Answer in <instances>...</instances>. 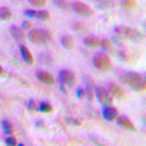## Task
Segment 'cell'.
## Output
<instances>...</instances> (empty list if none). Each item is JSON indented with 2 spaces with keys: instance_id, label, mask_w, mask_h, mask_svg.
I'll return each instance as SVG.
<instances>
[{
  "instance_id": "obj_1",
  "label": "cell",
  "mask_w": 146,
  "mask_h": 146,
  "mask_svg": "<svg viewBox=\"0 0 146 146\" xmlns=\"http://www.w3.org/2000/svg\"><path fill=\"white\" fill-rule=\"evenodd\" d=\"M120 80L129 85L131 89H135L137 92H143L146 89V82H145V76L140 73H135V72H124L120 73Z\"/></svg>"
},
{
  "instance_id": "obj_2",
  "label": "cell",
  "mask_w": 146,
  "mask_h": 146,
  "mask_svg": "<svg viewBox=\"0 0 146 146\" xmlns=\"http://www.w3.org/2000/svg\"><path fill=\"white\" fill-rule=\"evenodd\" d=\"M92 64H94V67H96L101 72H110L113 69L111 58H110L108 53H105V51L95 53L94 57H92Z\"/></svg>"
},
{
  "instance_id": "obj_3",
  "label": "cell",
  "mask_w": 146,
  "mask_h": 146,
  "mask_svg": "<svg viewBox=\"0 0 146 146\" xmlns=\"http://www.w3.org/2000/svg\"><path fill=\"white\" fill-rule=\"evenodd\" d=\"M27 38L32 42V44H44L47 41H50L51 40V34L50 31H47V29H42V28H35V29H31L27 35Z\"/></svg>"
},
{
  "instance_id": "obj_4",
  "label": "cell",
  "mask_w": 146,
  "mask_h": 146,
  "mask_svg": "<svg viewBox=\"0 0 146 146\" xmlns=\"http://www.w3.org/2000/svg\"><path fill=\"white\" fill-rule=\"evenodd\" d=\"M114 31L120 35V36H123V38L126 40H130V41H142V34L136 29H133V28H129V27H123V25H118L114 28Z\"/></svg>"
},
{
  "instance_id": "obj_5",
  "label": "cell",
  "mask_w": 146,
  "mask_h": 146,
  "mask_svg": "<svg viewBox=\"0 0 146 146\" xmlns=\"http://www.w3.org/2000/svg\"><path fill=\"white\" fill-rule=\"evenodd\" d=\"M58 83L67 85V86H73L76 82V75L72 69H62L58 72Z\"/></svg>"
},
{
  "instance_id": "obj_6",
  "label": "cell",
  "mask_w": 146,
  "mask_h": 146,
  "mask_svg": "<svg viewBox=\"0 0 146 146\" xmlns=\"http://www.w3.org/2000/svg\"><path fill=\"white\" fill-rule=\"evenodd\" d=\"M95 95H96V98H98V101L102 105H113V96H111V94L108 92L107 88L96 86L95 88Z\"/></svg>"
},
{
  "instance_id": "obj_7",
  "label": "cell",
  "mask_w": 146,
  "mask_h": 146,
  "mask_svg": "<svg viewBox=\"0 0 146 146\" xmlns=\"http://www.w3.org/2000/svg\"><path fill=\"white\" fill-rule=\"evenodd\" d=\"M72 9H73V12H75V13L82 15V16H91V15L94 13V10H92L88 5H85V3H82V2H73V3H72Z\"/></svg>"
},
{
  "instance_id": "obj_8",
  "label": "cell",
  "mask_w": 146,
  "mask_h": 146,
  "mask_svg": "<svg viewBox=\"0 0 146 146\" xmlns=\"http://www.w3.org/2000/svg\"><path fill=\"white\" fill-rule=\"evenodd\" d=\"M107 89H108L110 94H111V96H115V98H118V100H123L126 96V92L123 91V88H121L120 85L114 83V82H110Z\"/></svg>"
},
{
  "instance_id": "obj_9",
  "label": "cell",
  "mask_w": 146,
  "mask_h": 146,
  "mask_svg": "<svg viewBox=\"0 0 146 146\" xmlns=\"http://www.w3.org/2000/svg\"><path fill=\"white\" fill-rule=\"evenodd\" d=\"M35 76H36V79H38L40 82H42V83H45V85H53L54 83V78H53V75L50 72H47V70H36L35 72Z\"/></svg>"
},
{
  "instance_id": "obj_10",
  "label": "cell",
  "mask_w": 146,
  "mask_h": 146,
  "mask_svg": "<svg viewBox=\"0 0 146 146\" xmlns=\"http://www.w3.org/2000/svg\"><path fill=\"white\" fill-rule=\"evenodd\" d=\"M9 31H10V34H12V35H13V38L16 40V42H19V44H25V38H27V35H25V32H23V29H22L21 27L12 25V27L9 28Z\"/></svg>"
},
{
  "instance_id": "obj_11",
  "label": "cell",
  "mask_w": 146,
  "mask_h": 146,
  "mask_svg": "<svg viewBox=\"0 0 146 146\" xmlns=\"http://www.w3.org/2000/svg\"><path fill=\"white\" fill-rule=\"evenodd\" d=\"M117 115H118V111H117V108H114L113 105H104L102 107V117L107 121H114Z\"/></svg>"
},
{
  "instance_id": "obj_12",
  "label": "cell",
  "mask_w": 146,
  "mask_h": 146,
  "mask_svg": "<svg viewBox=\"0 0 146 146\" xmlns=\"http://www.w3.org/2000/svg\"><path fill=\"white\" fill-rule=\"evenodd\" d=\"M115 121H117V124L118 126H121V127H124V129H127V130H130V131H136L137 129H136V126L131 123V121L129 120V117H126V115H117L115 117Z\"/></svg>"
},
{
  "instance_id": "obj_13",
  "label": "cell",
  "mask_w": 146,
  "mask_h": 146,
  "mask_svg": "<svg viewBox=\"0 0 146 146\" xmlns=\"http://www.w3.org/2000/svg\"><path fill=\"white\" fill-rule=\"evenodd\" d=\"M19 53H21V57L23 58V62L27 64H34V57H32L31 51L28 50V47L25 44H19Z\"/></svg>"
},
{
  "instance_id": "obj_14",
  "label": "cell",
  "mask_w": 146,
  "mask_h": 146,
  "mask_svg": "<svg viewBox=\"0 0 146 146\" xmlns=\"http://www.w3.org/2000/svg\"><path fill=\"white\" fill-rule=\"evenodd\" d=\"M100 42H101V40L98 38V36H95V35H88V36H85V38H83V45L88 47V48L100 47Z\"/></svg>"
},
{
  "instance_id": "obj_15",
  "label": "cell",
  "mask_w": 146,
  "mask_h": 146,
  "mask_svg": "<svg viewBox=\"0 0 146 146\" xmlns=\"http://www.w3.org/2000/svg\"><path fill=\"white\" fill-rule=\"evenodd\" d=\"M60 42H62V47L66 48V50H70V48H73V38H72L70 35H67V34L62 35Z\"/></svg>"
},
{
  "instance_id": "obj_16",
  "label": "cell",
  "mask_w": 146,
  "mask_h": 146,
  "mask_svg": "<svg viewBox=\"0 0 146 146\" xmlns=\"http://www.w3.org/2000/svg\"><path fill=\"white\" fill-rule=\"evenodd\" d=\"M38 111L42 114H48V113H53V107L48 101H41L38 102Z\"/></svg>"
},
{
  "instance_id": "obj_17",
  "label": "cell",
  "mask_w": 146,
  "mask_h": 146,
  "mask_svg": "<svg viewBox=\"0 0 146 146\" xmlns=\"http://www.w3.org/2000/svg\"><path fill=\"white\" fill-rule=\"evenodd\" d=\"M100 47L102 48V51H105V53H113V51H114V48H113V42L110 41V40H107V38L101 40Z\"/></svg>"
},
{
  "instance_id": "obj_18",
  "label": "cell",
  "mask_w": 146,
  "mask_h": 146,
  "mask_svg": "<svg viewBox=\"0 0 146 146\" xmlns=\"http://www.w3.org/2000/svg\"><path fill=\"white\" fill-rule=\"evenodd\" d=\"M12 18V12L9 7L3 6V7H0V21H9Z\"/></svg>"
},
{
  "instance_id": "obj_19",
  "label": "cell",
  "mask_w": 146,
  "mask_h": 146,
  "mask_svg": "<svg viewBox=\"0 0 146 146\" xmlns=\"http://www.w3.org/2000/svg\"><path fill=\"white\" fill-rule=\"evenodd\" d=\"M2 127H3V131L6 133V135H12V133H13V124H12L9 120L2 121Z\"/></svg>"
},
{
  "instance_id": "obj_20",
  "label": "cell",
  "mask_w": 146,
  "mask_h": 146,
  "mask_svg": "<svg viewBox=\"0 0 146 146\" xmlns=\"http://www.w3.org/2000/svg\"><path fill=\"white\" fill-rule=\"evenodd\" d=\"M53 5L58 9H63V10H67L70 9V5L66 2V0H53Z\"/></svg>"
},
{
  "instance_id": "obj_21",
  "label": "cell",
  "mask_w": 146,
  "mask_h": 146,
  "mask_svg": "<svg viewBox=\"0 0 146 146\" xmlns=\"http://www.w3.org/2000/svg\"><path fill=\"white\" fill-rule=\"evenodd\" d=\"M35 18L38 21H48V19H50V13H48L47 10H38L35 13Z\"/></svg>"
},
{
  "instance_id": "obj_22",
  "label": "cell",
  "mask_w": 146,
  "mask_h": 146,
  "mask_svg": "<svg viewBox=\"0 0 146 146\" xmlns=\"http://www.w3.org/2000/svg\"><path fill=\"white\" fill-rule=\"evenodd\" d=\"M27 108H28L29 113H35V111H38V104L35 102V100L29 98L28 102H27Z\"/></svg>"
},
{
  "instance_id": "obj_23",
  "label": "cell",
  "mask_w": 146,
  "mask_h": 146,
  "mask_svg": "<svg viewBox=\"0 0 146 146\" xmlns=\"http://www.w3.org/2000/svg\"><path fill=\"white\" fill-rule=\"evenodd\" d=\"M28 3L34 7H44L47 5V0H28Z\"/></svg>"
},
{
  "instance_id": "obj_24",
  "label": "cell",
  "mask_w": 146,
  "mask_h": 146,
  "mask_svg": "<svg viewBox=\"0 0 146 146\" xmlns=\"http://www.w3.org/2000/svg\"><path fill=\"white\" fill-rule=\"evenodd\" d=\"M121 6L126 9H131L136 6V0H121Z\"/></svg>"
},
{
  "instance_id": "obj_25",
  "label": "cell",
  "mask_w": 146,
  "mask_h": 146,
  "mask_svg": "<svg viewBox=\"0 0 146 146\" xmlns=\"http://www.w3.org/2000/svg\"><path fill=\"white\" fill-rule=\"evenodd\" d=\"M5 143L9 145V146H16V145H18V140L12 136V135H9L7 137H5Z\"/></svg>"
},
{
  "instance_id": "obj_26",
  "label": "cell",
  "mask_w": 146,
  "mask_h": 146,
  "mask_svg": "<svg viewBox=\"0 0 146 146\" xmlns=\"http://www.w3.org/2000/svg\"><path fill=\"white\" fill-rule=\"evenodd\" d=\"M35 13H36V12H35V10H32V9H27V10H23V15L28 16V18H35Z\"/></svg>"
},
{
  "instance_id": "obj_27",
  "label": "cell",
  "mask_w": 146,
  "mask_h": 146,
  "mask_svg": "<svg viewBox=\"0 0 146 146\" xmlns=\"http://www.w3.org/2000/svg\"><path fill=\"white\" fill-rule=\"evenodd\" d=\"M118 56L121 57V60H124V62H127V60H129V53H127L126 50H121V51H118Z\"/></svg>"
},
{
  "instance_id": "obj_28",
  "label": "cell",
  "mask_w": 146,
  "mask_h": 146,
  "mask_svg": "<svg viewBox=\"0 0 146 146\" xmlns=\"http://www.w3.org/2000/svg\"><path fill=\"white\" fill-rule=\"evenodd\" d=\"M85 94H86V91H85L83 88H79V89L76 91V96H78V98H83Z\"/></svg>"
},
{
  "instance_id": "obj_29",
  "label": "cell",
  "mask_w": 146,
  "mask_h": 146,
  "mask_svg": "<svg viewBox=\"0 0 146 146\" xmlns=\"http://www.w3.org/2000/svg\"><path fill=\"white\" fill-rule=\"evenodd\" d=\"M85 27L82 25V23L80 22H75V23H73V29H75V31H82Z\"/></svg>"
},
{
  "instance_id": "obj_30",
  "label": "cell",
  "mask_w": 146,
  "mask_h": 146,
  "mask_svg": "<svg viewBox=\"0 0 146 146\" xmlns=\"http://www.w3.org/2000/svg\"><path fill=\"white\" fill-rule=\"evenodd\" d=\"M23 28H31V22L29 21H23L22 22V29Z\"/></svg>"
},
{
  "instance_id": "obj_31",
  "label": "cell",
  "mask_w": 146,
  "mask_h": 146,
  "mask_svg": "<svg viewBox=\"0 0 146 146\" xmlns=\"http://www.w3.org/2000/svg\"><path fill=\"white\" fill-rule=\"evenodd\" d=\"M60 85V89H62V92L63 94H67V91H66V85H63V83H58Z\"/></svg>"
},
{
  "instance_id": "obj_32",
  "label": "cell",
  "mask_w": 146,
  "mask_h": 146,
  "mask_svg": "<svg viewBox=\"0 0 146 146\" xmlns=\"http://www.w3.org/2000/svg\"><path fill=\"white\" fill-rule=\"evenodd\" d=\"M0 76H6V72H5V69L0 66Z\"/></svg>"
},
{
  "instance_id": "obj_33",
  "label": "cell",
  "mask_w": 146,
  "mask_h": 146,
  "mask_svg": "<svg viewBox=\"0 0 146 146\" xmlns=\"http://www.w3.org/2000/svg\"><path fill=\"white\" fill-rule=\"evenodd\" d=\"M35 126H36V127H42V126H44V123H42V121H36Z\"/></svg>"
},
{
  "instance_id": "obj_34",
  "label": "cell",
  "mask_w": 146,
  "mask_h": 146,
  "mask_svg": "<svg viewBox=\"0 0 146 146\" xmlns=\"http://www.w3.org/2000/svg\"><path fill=\"white\" fill-rule=\"evenodd\" d=\"M80 53L85 54V56H88V51H86V50H80Z\"/></svg>"
},
{
  "instance_id": "obj_35",
  "label": "cell",
  "mask_w": 146,
  "mask_h": 146,
  "mask_svg": "<svg viewBox=\"0 0 146 146\" xmlns=\"http://www.w3.org/2000/svg\"><path fill=\"white\" fill-rule=\"evenodd\" d=\"M92 2H102V0H92Z\"/></svg>"
}]
</instances>
